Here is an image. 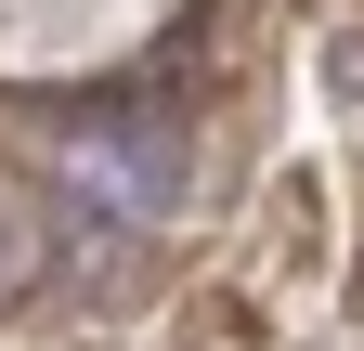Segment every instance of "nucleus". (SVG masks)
<instances>
[{
	"label": "nucleus",
	"instance_id": "nucleus-1",
	"mask_svg": "<svg viewBox=\"0 0 364 351\" xmlns=\"http://www.w3.org/2000/svg\"><path fill=\"white\" fill-rule=\"evenodd\" d=\"M26 286H39V222H26L14 195H0V313H14Z\"/></svg>",
	"mask_w": 364,
	"mask_h": 351
}]
</instances>
